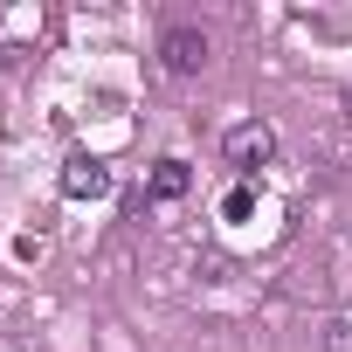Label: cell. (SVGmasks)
Listing matches in <instances>:
<instances>
[{
	"label": "cell",
	"instance_id": "obj_1",
	"mask_svg": "<svg viewBox=\"0 0 352 352\" xmlns=\"http://www.w3.org/2000/svg\"><path fill=\"white\" fill-rule=\"evenodd\" d=\"M221 152H228V166H235V173H256V166H270V159H276V131H270L263 118H242V124L221 138Z\"/></svg>",
	"mask_w": 352,
	"mask_h": 352
},
{
	"label": "cell",
	"instance_id": "obj_2",
	"mask_svg": "<svg viewBox=\"0 0 352 352\" xmlns=\"http://www.w3.org/2000/svg\"><path fill=\"white\" fill-rule=\"evenodd\" d=\"M208 35L201 28H166V42H159V63H166V76H201L208 69Z\"/></svg>",
	"mask_w": 352,
	"mask_h": 352
},
{
	"label": "cell",
	"instance_id": "obj_3",
	"mask_svg": "<svg viewBox=\"0 0 352 352\" xmlns=\"http://www.w3.org/2000/svg\"><path fill=\"white\" fill-rule=\"evenodd\" d=\"M63 194H69V201H104V194H111V166H97L90 152L63 159Z\"/></svg>",
	"mask_w": 352,
	"mask_h": 352
},
{
	"label": "cell",
	"instance_id": "obj_4",
	"mask_svg": "<svg viewBox=\"0 0 352 352\" xmlns=\"http://www.w3.org/2000/svg\"><path fill=\"white\" fill-rule=\"evenodd\" d=\"M187 187H194V166L187 159H159L152 166V201H180Z\"/></svg>",
	"mask_w": 352,
	"mask_h": 352
},
{
	"label": "cell",
	"instance_id": "obj_5",
	"mask_svg": "<svg viewBox=\"0 0 352 352\" xmlns=\"http://www.w3.org/2000/svg\"><path fill=\"white\" fill-rule=\"evenodd\" d=\"M324 352H352V318H324Z\"/></svg>",
	"mask_w": 352,
	"mask_h": 352
},
{
	"label": "cell",
	"instance_id": "obj_6",
	"mask_svg": "<svg viewBox=\"0 0 352 352\" xmlns=\"http://www.w3.org/2000/svg\"><path fill=\"white\" fill-rule=\"evenodd\" d=\"M221 214H228V221H249V214H256V194H249V187H235V194L221 201Z\"/></svg>",
	"mask_w": 352,
	"mask_h": 352
},
{
	"label": "cell",
	"instance_id": "obj_7",
	"mask_svg": "<svg viewBox=\"0 0 352 352\" xmlns=\"http://www.w3.org/2000/svg\"><path fill=\"white\" fill-rule=\"evenodd\" d=\"M345 104H352V97H345Z\"/></svg>",
	"mask_w": 352,
	"mask_h": 352
}]
</instances>
